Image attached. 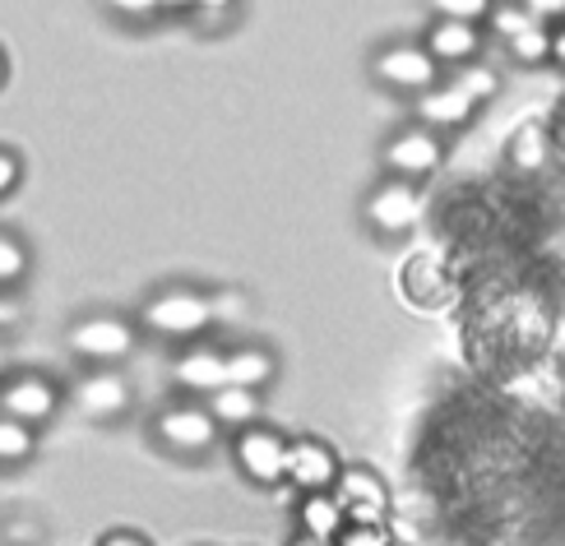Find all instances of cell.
<instances>
[{"label":"cell","instance_id":"obj_37","mask_svg":"<svg viewBox=\"0 0 565 546\" xmlns=\"http://www.w3.org/2000/svg\"><path fill=\"white\" fill-rule=\"evenodd\" d=\"M292 546H324V542H311V537H301V533H297V542H292Z\"/></svg>","mask_w":565,"mask_h":546},{"label":"cell","instance_id":"obj_19","mask_svg":"<svg viewBox=\"0 0 565 546\" xmlns=\"http://www.w3.org/2000/svg\"><path fill=\"white\" fill-rule=\"evenodd\" d=\"M38 449V426L19 421V417H6L0 413V468H19L29 463Z\"/></svg>","mask_w":565,"mask_h":546},{"label":"cell","instance_id":"obj_21","mask_svg":"<svg viewBox=\"0 0 565 546\" xmlns=\"http://www.w3.org/2000/svg\"><path fill=\"white\" fill-rule=\"evenodd\" d=\"M547 149H552V139H547V130L543 126H524L520 135L510 139V162L520 172H537L547 162Z\"/></svg>","mask_w":565,"mask_h":546},{"label":"cell","instance_id":"obj_36","mask_svg":"<svg viewBox=\"0 0 565 546\" xmlns=\"http://www.w3.org/2000/svg\"><path fill=\"white\" fill-rule=\"evenodd\" d=\"M162 10H195V0H158Z\"/></svg>","mask_w":565,"mask_h":546},{"label":"cell","instance_id":"obj_17","mask_svg":"<svg viewBox=\"0 0 565 546\" xmlns=\"http://www.w3.org/2000/svg\"><path fill=\"white\" fill-rule=\"evenodd\" d=\"M278 375V362L274 352L260 347V343H242V347H227V379L232 385H246V389H269Z\"/></svg>","mask_w":565,"mask_h":546},{"label":"cell","instance_id":"obj_29","mask_svg":"<svg viewBox=\"0 0 565 546\" xmlns=\"http://www.w3.org/2000/svg\"><path fill=\"white\" fill-rule=\"evenodd\" d=\"M19 181H23V162H19V153H14V149H0V200H6Z\"/></svg>","mask_w":565,"mask_h":546},{"label":"cell","instance_id":"obj_5","mask_svg":"<svg viewBox=\"0 0 565 546\" xmlns=\"http://www.w3.org/2000/svg\"><path fill=\"white\" fill-rule=\"evenodd\" d=\"M371 75L390 93H408V98H417V93L440 84V61L422 42H390L371 56Z\"/></svg>","mask_w":565,"mask_h":546},{"label":"cell","instance_id":"obj_38","mask_svg":"<svg viewBox=\"0 0 565 546\" xmlns=\"http://www.w3.org/2000/svg\"><path fill=\"white\" fill-rule=\"evenodd\" d=\"M0 84H6V52H0Z\"/></svg>","mask_w":565,"mask_h":546},{"label":"cell","instance_id":"obj_4","mask_svg":"<svg viewBox=\"0 0 565 546\" xmlns=\"http://www.w3.org/2000/svg\"><path fill=\"white\" fill-rule=\"evenodd\" d=\"M135 343H139V324L126 315H111V311L84 315L70 329V347H75V357H84L88 366H121L135 352Z\"/></svg>","mask_w":565,"mask_h":546},{"label":"cell","instance_id":"obj_31","mask_svg":"<svg viewBox=\"0 0 565 546\" xmlns=\"http://www.w3.org/2000/svg\"><path fill=\"white\" fill-rule=\"evenodd\" d=\"M23 320V301L10 292V288H0V329H10Z\"/></svg>","mask_w":565,"mask_h":546},{"label":"cell","instance_id":"obj_8","mask_svg":"<svg viewBox=\"0 0 565 546\" xmlns=\"http://www.w3.org/2000/svg\"><path fill=\"white\" fill-rule=\"evenodd\" d=\"M70 403H75L88 421H116L130 413L135 389L116 366H88L75 385H70Z\"/></svg>","mask_w":565,"mask_h":546},{"label":"cell","instance_id":"obj_3","mask_svg":"<svg viewBox=\"0 0 565 546\" xmlns=\"http://www.w3.org/2000/svg\"><path fill=\"white\" fill-rule=\"evenodd\" d=\"M232 463H237L242 478L255 486H282L288 482V436L265 421L242 426V431L232 436Z\"/></svg>","mask_w":565,"mask_h":546},{"label":"cell","instance_id":"obj_20","mask_svg":"<svg viewBox=\"0 0 565 546\" xmlns=\"http://www.w3.org/2000/svg\"><path fill=\"white\" fill-rule=\"evenodd\" d=\"M505 52L514 65H547L552 61V23H529L524 33L505 38Z\"/></svg>","mask_w":565,"mask_h":546},{"label":"cell","instance_id":"obj_26","mask_svg":"<svg viewBox=\"0 0 565 546\" xmlns=\"http://www.w3.org/2000/svg\"><path fill=\"white\" fill-rule=\"evenodd\" d=\"M334 546H398V542L385 533V524H348Z\"/></svg>","mask_w":565,"mask_h":546},{"label":"cell","instance_id":"obj_34","mask_svg":"<svg viewBox=\"0 0 565 546\" xmlns=\"http://www.w3.org/2000/svg\"><path fill=\"white\" fill-rule=\"evenodd\" d=\"M6 537H10L14 546H29L23 537H38V524H10V528H6Z\"/></svg>","mask_w":565,"mask_h":546},{"label":"cell","instance_id":"obj_27","mask_svg":"<svg viewBox=\"0 0 565 546\" xmlns=\"http://www.w3.org/2000/svg\"><path fill=\"white\" fill-rule=\"evenodd\" d=\"M209 301H214V324H242L250 311V301L242 292H214Z\"/></svg>","mask_w":565,"mask_h":546},{"label":"cell","instance_id":"obj_6","mask_svg":"<svg viewBox=\"0 0 565 546\" xmlns=\"http://www.w3.org/2000/svg\"><path fill=\"white\" fill-rule=\"evenodd\" d=\"M385 172L390 176H404V181H427L440 162H445V135L431 126H404L390 135V144L381 153Z\"/></svg>","mask_w":565,"mask_h":546},{"label":"cell","instance_id":"obj_11","mask_svg":"<svg viewBox=\"0 0 565 546\" xmlns=\"http://www.w3.org/2000/svg\"><path fill=\"white\" fill-rule=\"evenodd\" d=\"M334 495L348 514V524H385L390 518V486L381 482V472H371L366 463H343Z\"/></svg>","mask_w":565,"mask_h":546},{"label":"cell","instance_id":"obj_2","mask_svg":"<svg viewBox=\"0 0 565 546\" xmlns=\"http://www.w3.org/2000/svg\"><path fill=\"white\" fill-rule=\"evenodd\" d=\"M223 426L214 421V413H209V403H191V398H181V403H168L158 417H153V436L158 445L168 449V454L177 459H200L214 449Z\"/></svg>","mask_w":565,"mask_h":546},{"label":"cell","instance_id":"obj_16","mask_svg":"<svg viewBox=\"0 0 565 546\" xmlns=\"http://www.w3.org/2000/svg\"><path fill=\"white\" fill-rule=\"evenodd\" d=\"M209 413H214V421L223 426V431H242V426H255L260 421V389H246V385H227L214 389L204 398Z\"/></svg>","mask_w":565,"mask_h":546},{"label":"cell","instance_id":"obj_10","mask_svg":"<svg viewBox=\"0 0 565 546\" xmlns=\"http://www.w3.org/2000/svg\"><path fill=\"white\" fill-rule=\"evenodd\" d=\"M339 472H343V459H339V449L329 440H320V436L288 440V486L297 495H306V491H334Z\"/></svg>","mask_w":565,"mask_h":546},{"label":"cell","instance_id":"obj_1","mask_svg":"<svg viewBox=\"0 0 565 546\" xmlns=\"http://www.w3.org/2000/svg\"><path fill=\"white\" fill-rule=\"evenodd\" d=\"M139 324H145V334H153V339L195 343L200 334L214 329V301H209L204 292H195V288H162L158 297L145 301Z\"/></svg>","mask_w":565,"mask_h":546},{"label":"cell","instance_id":"obj_33","mask_svg":"<svg viewBox=\"0 0 565 546\" xmlns=\"http://www.w3.org/2000/svg\"><path fill=\"white\" fill-rule=\"evenodd\" d=\"M552 65L565 69V23H552Z\"/></svg>","mask_w":565,"mask_h":546},{"label":"cell","instance_id":"obj_40","mask_svg":"<svg viewBox=\"0 0 565 546\" xmlns=\"http://www.w3.org/2000/svg\"><path fill=\"white\" fill-rule=\"evenodd\" d=\"M561 144H565V126H561Z\"/></svg>","mask_w":565,"mask_h":546},{"label":"cell","instance_id":"obj_23","mask_svg":"<svg viewBox=\"0 0 565 546\" xmlns=\"http://www.w3.org/2000/svg\"><path fill=\"white\" fill-rule=\"evenodd\" d=\"M529 23H543V19H533L524 0H497L487 14V29L497 33V38H514V33H524Z\"/></svg>","mask_w":565,"mask_h":546},{"label":"cell","instance_id":"obj_24","mask_svg":"<svg viewBox=\"0 0 565 546\" xmlns=\"http://www.w3.org/2000/svg\"><path fill=\"white\" fill-rule=\"evenodd\" d=\"M23 274H29V246L14 232H0V288H14Z\"/></svg>","mask_w":565,"mask_h":546},{"label":"cell","instance_id":"obj_15","mask_svg":"<svg viewBox=\"0 0 565 546\" xmlns=\"http://www.w3.org/2000/svg\"><path fill=\"white\" fill-rule=\"evenodd\" d=\"M343 528H348V514H343L334 491H306L301 501H297V533L301 537L334 546Z\"/></svg>","mask_w":565,"mask_h":546},{"label":"cell","instance_id":"obj_39","mask_svg":"<svg viewBox=\"0 0 565 546\" xmlns=\"http://www.w3.org/2000/svg\"><path fill=\"white\" fill-rule=\"evenodd\" d=\"M0 371H6V343H0Z\"/></svg>","mask_w":565,"mask_h":546},{"label":"cell","instance_id":"obj_18","mask_svg":"<svg viewBox=\"0 0 565 546\" xmlns=\"http://www.w3.org/2000/svg\"><path fill=\"white\" fill-rule=\"evenodd\" d=\"M404 292L417 301V306H440V301H450V278H445V269H440V259H431V255H422V259H413V265L404 269Z\"/></svg>","mask_w":565,"mask_h":546},{"label":"cell","instance_id":"obj_22","mask_svg":"<svg viewBox=\"0 0 565 546\" xmlns=\"http://www.w3.org/2000/svg\"><path fill=\"white\" fill-rule=\"evenodd\" d=\"M468 98H478V103H487V98H497V88H501V75L491 65H482V61H468V65H459L455 75H450Z\"/></svg>","mask_w":565,"mask_h":546},{"label":"cell","instance_id":"obj_14","mask_svg":"<svg viewBox=\"0 0 565 546\" xmlns=\"http://www.w3.org/2000/svg\"><path fill=\"white\" fill-rule=\"evenodd\" d=\"M172 379L185 389V394H214L227 385V352L223 347H209V343H195V347H185L177 366H172Z\"/></svg>","mask_w":565,"mask_h":546},{"label":"cell","instance_id":"obj_12","mask_svg":"<svg viewBox=\"0 0 565 546\" xmlns=\"http://www.w3.org/2000/svg\"><path fill=\"white\" fill-rule=\"evenodd\" d=\"M478 98H468V93L455 84V79H440V84H431L427 93H417L413 98V111H417V121L422 126H431V130H459V126H468L478 116Z\"/></svg>","mask_w":565,"mask_h":546},{"label":"cell","instance_id":"obj_13","mask_svg":"<svg viewBox=\"0 0 565 546\" xmlns=\"http://www.w3.org/2000/svg\"><path fill=\"white\" fill-rule=\"evenodd\" d=\"M482 42H487L482 23H463V19H436L427 29V38H422V46L440 61V69H459L468 61H478Z\"/></svg>","mask_w":565,"mask_h":546},{"label":"cell","instance_id":"obj_9","mask_svg":"<svg viewBox=\"0 0 565 546\" xmlns=\"http://www.w3.org/2000/svg\"><path fill=\"white\" fill-rule=\"evenodd\" d=\"M0 413L29 421V426H46V421L61 413V389H56V379H46V375H38V371L6 375V379H0Z\"/></svg>","mask_w":565,"mask_h":546},{"label":"cell","instance_id":"obj_32","mask_svg":"<svg viewBox=\"0 0 565 546\" xmlns=\"http://www.w3.org/2000/svg\"><path fill=\"white\" fill-rule=\"evenodd\" d=\"M98 546H149V542L139 537V533H126V528H121V533H103Z\"/></svg>","mask_w":565,"mask_h":546},{"label":"cell","instance_id":"obj_7","mask_svg":"<svg viewBox=\"0 0 565 546\" xmlns=\"http://www.w3.org/2000/svg\"><path fill=\"white\" fill-rule=\"evenodd\" d=\"M362 218H366V227H371V232H381V236H408V232L422 223V195H417V181L385 176V181L366 195Z\"/></svg>","mask_w":565,"mask_h":546},{"label":"cell","instance_id":"obj_25","mask_svg":"<svg viewBox=\"0 0 565 546\" xmlns=\"http://www.w3.org/2000/svg\"><path fill=\"white\" fill-rule=\"evenodd\" d=\"M497 0H431L436 19H463V23H487Z\"/></svg>","mask_w":565,"mask_h":546},{"label":"cell","instance_id":"obj_30","mask_svg":"<svg viewBox=\"0 0 565 546\" xmlns=\"http://www.w3.org/2000/svg\"><path fill=\"white\" fill-rule=\"evenodd\" d=\"M529 14L533 19H543V23H565V0H524Z\"/></svg>","mask_w":565,"mask_h":546},{"label":"cell","instance_id":"obj_28","mask_svg":"<svg viewBox=\"0 0 565 546\" xmlns=\"http://www.w3.org/2000/svg\"><path fill=\"white\" fill-rule=\"evenodd\" d=\"M103 6H107L116 19H130V23H149L153 14H162L158 0H103Z\"/></svg>","mask_w":565,"mask_h":546},{"label":"cell","instance_id":"obj_35","mask_svg":"<svg viewBox=\"0 0 565 546\" xmlns=\"http://www.w3.org/2000/svg\"><path fill=\"white\" fill-rule=\"evenodd\" d=\"M237 0H195V10H204V14H227Z\"/></svg>","mask_w":565,"mask_h":546}]
</instances>
